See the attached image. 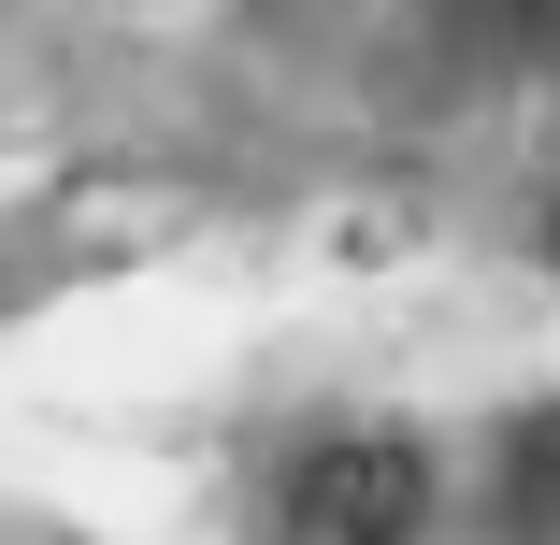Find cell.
I'll return each instance as SVG.
<instances>
[{"instance_id": "cell-1", "label": "cell", "mask_w": 560, "mask_h": 545, "mask_svg": "<svg viewBox=\"0 0 560 545\" xmlns=\"http://www.w3.org/2000/svg\"><path fill=\"white\" fill-rule=\"evenodd\" d=\"M431 517V460L402 430H330L288 474V545H417Z\"/></svg>"}, {"instance_id": "cell-2", "label": "cell", "mask_w": 560, "mask_h": 545, "mask_svg": "<svg viewBox=\"0 0 560 545\" xmlns=\"http://www.w3.org/2000/svg\"><path fill=\"white\" fill-rule=\"evenodd\" d=\"M546 259H560V215H546Z\"/></svg>"}]
</instances>
